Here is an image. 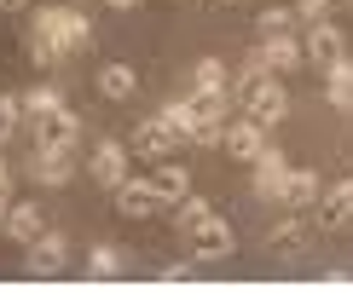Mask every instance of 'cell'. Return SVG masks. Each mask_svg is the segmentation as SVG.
Here are the masks:
<instances>
[{"label": "cell", "mask_w": 353, "mask_h": 300, "mask_svg": "<svg viewBox=\"0 0 353 300\" xmlns=\"http://www.w3.org/2000/svg\"><path fill=\"white\" fill-rule=\"evenodd\" d=\"M105 6H116V12H134V6H145V0H105Z\"/></svg>", "instance_id": "31"}, {"label": "cell", "mask_w": 353, "mask_h": 300, "mask_svg": "<svg viewBox=\"0 0 353 300\" xmlns=\"http://www.w3.org/2000/svg\"><path fill=\"white\" fill-rule=\"evenodd\" d=\"M18 104H23V127H29V122H41V116H52L58 104H64V93H58L52 81H35L29 93H18Z\"/></svg>", "instance_id": "21"}, {"label": "cell", "mask_w": 353, "mask_h": 300, "mask_svg": "<svg viewBox=\"0 0 353 300\" xmlns=\"http://www.w3.org/2000/svg\"><path fill=\"white\" fill-rule=\"evenodd\" d=\"M163 122L180 133L185 144H220V127H226V116H232V98H203V93H180V98H168L163 110Z\"/></svg>", "instance_id": "3"}, {"label": "cell", "mask_w": 353, "mask_h": 300, "mask_svg": "<svg viewBox=\"0 0 353 300\" xmlns=\"http://www.w3.org/2000/svg\"><path fill=\"white\" fill-rule=\"evenodd\" d=\"M203 219H214V202H209V197H197V191H191V197H180V208H174V231L191 237Z\"/></svg>", "instance_id": "23"}, {"label": "cell", "mask_w": 353, "mask_h": 300, "mask_svg": "<svg viewBox=\"0 0 353 300\" xmlns=\"http://www.w3.org/2000/svg\"><path fill=\"white\" fill-rule=\"evenodd\" d=\"M185 93H203V98H232V69L226 58H197L185 75Z\"/></svg>", "instance_id": "16"}, {"label": "cell", "mask_w": 353, "mask_h": 300, "mask_svg": "<svg viewBox=\"0 0 353 300\" xmlns=\"http://www.w3.org/2000/svg\"><path fill=\"white\" fill-rule=\"evenodd\" d=\"M220 6H238V0H220Z\"/></svg>", "instance_id": "33"}, {"label": "cell", "mask_w": 353, "mask_h": 300, "mask_svg": "<svg viewBox=\"0 0 353 300\" xmlns=\"http://www.w3.org/2000/svg\"><path fill=\"white\" fill-rule=\"evenodd\" d=\"M151 185H157V197H163V202H180V197H191V173L180 168V162H168V156H163V168L151 173Z\"/></svg>", "instance_id": "22"}, {"label": "cell", "mask_w": 353, "mask_h": 300, "mask_svg": "<svg viewBox=\"0 0 353 300\" xmlns=\"http://www.w3.org/2000/svg\"><path fill=\"white\" fill-rule=\"evenodd\" d=\"M249 168H255V197H261V202H278V197H284V173H290V156H284L278 144H267L255 162H249Z\"/></svg>", "instance_id": "13"}, {"label": "cell", "mask_w": 353, "mask_h": 300, "mask_svg": "<svg viewBox=\"0 0 353 300\" xmlns=\"http://www.w3.org/2000/svg\"><path fill=\"white\" fill-rule=\"evenodd\" d=\"M128 156H134V150H128L122 139H93V150H87V173L99 179V185H122L128 179Z\"/></svg>", "instance_id": "8"}, {"label": "cell", "mask_w": 353, "mask_h": 300, "mask_svg": "<svg viewBox=\"0 0 353 300\" xmlns=\"http://www.w3.org/2000/svg\"><path fill=\"white\" fill-rule=\"evenodd\" d=\"M325 6H330V0H296V12H301V18H325Z\"/></svg>", "instance_id": "30"}, {"label": "cell", "mask_w": 353, "mask_h": 300, "mask_svg": "<svg viewBox=\"0 0 353 300\" xmlns=\"http://www.w3.org/2000/svg\"><path fill=\"white\" fill-rule=\"evenodd\" d=\"M267 243H272L278 254H296V248L307 243V225L296 219V208H290V219H278V225H272V231H267Z\"/></svg>", "instance_id": "25"}, {"label": "cell", "mask_w": 353, "mask_h": 300, "mask_svg": "<svg viewBox=\"0 0 353 300\" xmlns=\"http://www.w3.org/2000/svg\"><path fill=\"white\" fill-rule=\"evenodd\" d=\"M296 18H301L296 6H284V0H272V6L261 12V23H255V29H261V35H290V29H296Z\"/></svg>", "instance_id": "26"}, {"label": "cell", "mask_w": 353, "mask_h": 300, "mask_svg": "<svg viewBox=\"0 0 353 300\" xmlns=\"http://www.w3.org/2000/svg\"><path fill=\"white\" fill-rule=\"evenodd\" d=\"M157 208H163V197H157L151 173H145V179H134V173H128L122 185H116V214H122V219H151Z\"/></svg>", "instance_id": "10"}, {"label": "cell", "mask_w": 353, "mask_h": 300, "mask_svg": "<svg viewBox=\"0 0 353 300\" xmlns=\"http://www.w3.org/2000/svg\"><path fill=\"white\" fill-rule=\"evenodd\" d=\"M81 272L87 277H122V248H116V243H93V254H87Z\"/></svg>", "instance_id": "24"}, {"label": "cell", "mask_w": 353, "mask_h": 300, "mask_svg": "<svg viewBox=\"0 0 353 300\" xmlns=\"http://www.w3.org/2000/svg\"><path fill=\"white\" fill-rule=\"evenodd\" d=\"M23 173L35 179V185H70V179H76V150L70 144H35L29 150V162H23Z\"/></svg>", "instance_id": "5"}, {"label": "cell", "mask_w": 353, "mask_h": 300, "mask_svg": "<svg viewBox=\"0 0 353 300\" xmlns=\"http://www.w3.org/2000/svg\"><path fill=\"white\" fill-rule=\"evenodd\" d=\"M6 202H12V162L0 156V214H6Z\"/></svg>", "instance_id": "29"}, {"label": "cell", "mask_w": 353, "mask_h": 300, "mask_svg": "<svg viewBox=\"0 0 353 300\" xmlns=\"http://www.w3.org/2000/svg\"><path fill=\"white\" fill-rule=\"evenodd\" d=\"M0 12H6V0H0Z\"/></svg>", "instance_id": "34"}, {"label": "cell", "mask_w": 353, "mask_h": 300, "mask_svg": "<svg viewBox=\"0 0 353 300\" xmlns=\"http://www.w3.org/2000/svg\"><path fill=\"white\" fill-rule=\"evenodd\" d=\"M0 231L12 237V243H29V237H41L47 231V214H41V202H29V197H12L6 202V214H0Z\"/></svg>", "instance_id": "11"}, {"label": "cell", "mask_w": 353, "mask_h": 300, "mask_svg": "<svg viewBox=\"0 0 353 300\" xmlns=\"http://www.w3.org/2000/svg\"><path fill=\"white\" fill-rule=\"evenodd\" d=\"M29 127H35V144H70V150L81 144V122H76L70 104H58L52 116H41V122H29Z\"/></svg>", "instance_id": "17"}, {"label": "cell", "mask_w": 353, "mask_h": 300, "mask_svg": "<svg viewBox=\"0 0 353 300\" xmlns=\"http://www.w3.org/2000/svg\"><path fill=\"white\" fill-rule=\"evenodd\" d=\"M29 6H35V0H6V12H29Z\"/></svg>", "instance_id": "32"}, {"label": "cell", "mask_w": 353, "mask_h": 300, "mask_svg": "<svg viewBox=\"0 0 353 300\" xmlns=\"http://www.w3.org/2000/svg\"><path fill=\"white\" fill-rule=\"evenodd\" d=\"M255 58H261L272 75H284V69H301V64H307V52H301V41H296V35H261Z\"/></svg>", "instance_id": "18"}, {"label": "cell", "mask_w": 353, "mask_h": 300, "mask_svg": "<svg viewBox=\"0 0 353 300\" xmlns=\"http://www.w3.org/2000/svg\"><path fill=\"white\" fill-rule=\"evenodd\" d=\"M301 52H307V64H319V69H325L330 58H342V52H347V35H342V23H330V18H313V29H307V41H301Z\"/></svg>", "instance_id": "14"}, {"label": "cell", "mask_w": 353, "mask_h": 300, "mask_svg": "<svg viewBox=\"0 0 353 300\" xmlns=\"http://www.w3.org/2000/svg\"><path fill=\"white\" fill-rule=\"evenodd\" d=\"M325 98H330V110L353 116V64H347V52L325 64Z\"/></svg>", "instance_id": "20"}, {"label": "cell", "mask_w": 353, "mask_h": 300, "mask_svg": "<svg viewBox=\"0 0 353 300\" xmlns=\"http://www.w3.org/2000/svg\"><path fill=\"white\" fill-rule=\"evenodd\" d=\"M23 127V104L18 93H0V144H12V133Z\"/></svg>", "instance_id": "27"}, {"label": "cell", "mask_w": 353, "mask_h": 300, "mask_svg": "<svg viewBox=\"0 0 353 300\" xmlns=\"http://www.w3.org/2000/svg\"><path fill=\"white\" fill-rule=\"evenodd\" d=\"M93 47V18L76 6V0H47V6L29 12L23 23V52L35 69H58L70 58H81Z\"/></svg>", "instance_id": "1"}, {"label": "cell", "mask_w": 353, "mask_h": 300, "mask_svg": "<svg viewBox=\"0 0 353 300\" xmlns=\"http://www.w3.org/2000/svg\"><path fill=\"white\" fill-rule=\"evenodd\" d=\"M313 219L325 225V231H336V225H347V219H353V173L319 191V202H313Z\"/></svg>", "instance_id": "12"}, {"label": "cell", "mask_w": 353, "mask_h": 300, "mask_svg": "<svg viewBox=\"0 0 353 300\" xmlns=\"http://www.w3.org/2000/svg\"><path fill=\"white\" fill-rule=\"evenodd\" d=\"M319 191H325V179H319L313 168H290V173H284V197H278V208H296V214H307V208L319 202Z\"/></svg>", "instance_id": "19"}, {"label": "cell", "mask_w": 353, "mask_h": 300, "mask_svg": "<svg viewBox=\"0 0 353 300\" xmlns=\"http://www.w3.org/2000/svg\"><path fill=\"white\" fill-rule=\"evenodd\" d=\"M23 272H29V277H64V272H70V243H64V231L29 237V243H23Z\"/></svg>", "instance_id": "4"}, {"label": "cell", "mask_w": 353, "mask_h": 300, "mask_svg": "<svg viewBox=\"0 0 353 300\" xmlns=\"http://www.w3.org/2000/svg\"><path fill=\"white\" fill-rule=\"evenodd\" d=\"M185 243H191V260L209 266V260H226V254L238 248V231H232V219H220V214H214V219H203L197 231L185 237Z\"/></svg>", "instance_id": "7"}, {"label": "cell", "mask_w": 353, "mask_h": 300, "mask_svg": "<svg viewBox=\"0 0 353 300\" xmlns=\"http://www.w3.org/2000/svg\"><path fill=\"white\" fill-rule=\"evenodd\" d=\"M93 87H99V98L128 104V98L139 93V75H134V64H122V58H105V64L93 69Z\"/></svg>", "instance_id": "15"}, {"label": "cell", "mask_w": 353, "mask_h": 300, "mask_svg": "<svg viewBox=\"0 0 353 300\" xmlns=\"http://www.w3.org/2000/svg\"><path fill=\"white\" fill-rule=\"evenodd\" d=\"M163 277H168V283H185V277H197V260H174V266H163Z\"/></svg>", "instance_id": "28"}, {"label": "cell", "mask_w": 353, "mask_h": 300, "mask_svg": "<svg viewBox=\"0 0 353 300\" xmlns=\"http://www.w3.org/2000/svg\"><path fill=\"white\" fill-rule=\"evenodd\" d=\"M267 133H272V127H261V122H249V116L232 110V116H226V127H220V150H226L232 162H255L261 150L272 144Z\"/></svg>", "instance_id": "6"}, {"label": "cell", "mask_w": 353, "mask_h": 300, "mask_svg": "<svg viewBox=\"0 0 353 300\" xmlns=\"http://www.w3.org/2000/svg\"><path fill=\"white\" fill-rule=\"evenodd\" d=\"M232 110L249 116V122H261V127H278L290 116V93L261 58H249V64L232 75Z\"/></svg>", "instance_id": "2"}, {"label": "cell", "mask_w": 353, "mask_h": 300, "mask_svg": "<svg viewBox=\"0 0 353 300\" xmlns=\"http://www.w3.org/2000/svg\"><path fill=\"white\" fill-rule=\"evenodd\" d=\"M180 144H185V139L163 122V116H145V122L134 127V139H128V150H134V156H157V162H163V156H174Z\"/></svg>", "instance_id": "9"}]
</instances>
